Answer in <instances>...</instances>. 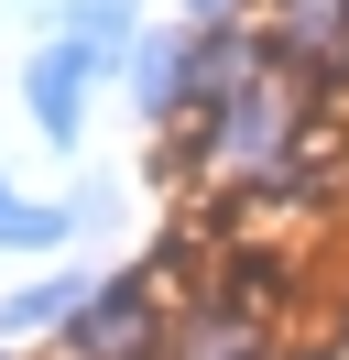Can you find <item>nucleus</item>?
Masks as SVG:
<instances>
[{"mask_svg":"<svg viewBox=\"0 0 349 360\" xmlns=\"http://www.w3.org/2000/svg\"><path fill=\"white\" fill-rule=\"evenodd\" d=\"M153 273H109L77 306V360H153Z\"/></svg>","mask_w":349,"mask_h":360,"instance_id":"nucleus-1","label":"nucleus"},{"mask_svg":"<svg viewBox=\"0 0 349 360\" xmlns=\"http://www.w3.org/2000/svg\"><path fill=\"white\" fill-rule=\"evenodd\" d=\"M87 77H99V66H87V55L65 44V33L33 55V77H22V98H33L44 142H65V153H77V131H87Z\"/></svg>","mask_w":349,"mask_h":360,"instance_id":"nucleus-2","label":"nucleus"},{"mask_svg":"<svg viewBox=\"0 0 349 360\" xmlns=\"http://www.w3.org/2000/svg\"><path fill=\"white\" fill-rule=\"evenodd\" d=\"M131 98H142L153 120H164L174 98H196V44H186V33H164V44H131Z\"/></svg>","mask_w":349,"mask_h":360,"instance_id":"nucleus-3","label":"nucleus"},{"mask_svg":"<svg viewBox=\"0 0 349 360\" xmlns=\"http://www.w3.org/2000/svg\"><path fill=\"white\" fill-rule=\"evenodd\" d=\"M87 295H77V273H44V284H22L11 306H0V338H33V328H55V316H77Z\"/></svg>","mask_w":349,"mask_h":360,"instance_id":"nucleus-4","label":"nucleus"},{"mask_svg":"<svg viewBox=\"0 0 349 360\" xmlns=\"http://www.w3.org/2000/svg\"><path fill=\"white\" fill-rule=\"evenodd\" d=\"M77 229V207H44V197H11L0 186V251H55Z\"/></svg>","mask_w":349,"mask_h":360,"instance_id":"nucleus-5","label":"nucleus"},{"mask_svg":"<svg viewBox=\"0 0 349 360\" xmlns=\"http://www.w3.org/2000/svg\"><path fill=\"white\" fill-rule=\"evenodd\" d=\"M65 44L109 66V44H131V0H65Z\"/></svg>","mask_w":349,"mask_h":360,"instance_id":"nucleus-6","label":"nucleus"},{"mask_svg":"<svg viewBox=\"0 0 349 360\" xmlns=\"http://www.w3.org/2000/svg\"><path fill=\"white\" fill-rule=\"evenodd\" d=\"M186 11H196V22H218V11H240V0H186Z\"/></svg>","mask_w":349,"mask_h":360,"instance_id":"nucleus-7","label":"nucleus"}]
</instances>
